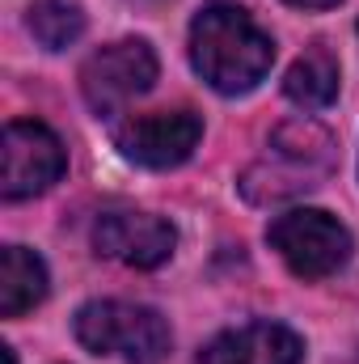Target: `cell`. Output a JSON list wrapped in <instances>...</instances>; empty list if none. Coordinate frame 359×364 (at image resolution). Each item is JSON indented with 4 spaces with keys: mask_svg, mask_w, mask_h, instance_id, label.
<instances>
[{
    "mask_svg": "<svg viewBox=\"0 0 359 364\" xmlns=\"http://www.w3.org/2000/svg\"><path fill=\"white\" fill-rule=\"evenodd\" d=\"M190 64L216 93H250L275 64V43L241 4L216 0L190 21Z\"/></svg>",
    "mask_w": 359,
    "mask_h": 364,
    "instance_id": "cell-1",
    "label": "cell"
},
{
    "mask_svg": "<svg viewBox=\"0 0 359 364\" xmlns=\"http://www.w3.org/2000/svg\"><path fill=\"white\" fill-rule=\"evenodd\" d=\"M72 331L93 356H118L127 364H161L174 348L165 318L136 301H89L77 309Z\"/></svg>",
    "mask_w": 359,
    "mask_h": 364,
    "instance_id": "cell-2",
    "label": "cell"
},
{
    "mask_svg": "<svg viewBox=\"0 0 359 364\" xmlns=\"http://www.w3.org/2000/svg\"><path fill=\"white\" fill-rule=\"evenodd\" d=\"M270 250L300 279H326L343 272L351 259V233L321 208H292L275 216L267 229Z\"/></svg>",
    "mask_w": 359,
    "mask_h": 364,
    "instance_id": "cell-3",
    "label": "cell"
},
{
    "mask_svg": "<svg viewBox=\"0 0 359 364\" xmlns=\"http://www.w3.org/2000/svg\"><path fill=\"white\" fill-rule=\"evenodd\" d=\"M153 81H157V51L144 38H118L81 64V93L93 114H118L127 102L153 90Z\"/></svg>",
    "mask_w": 359,
    "mask_h": 364,
    "instance_id": "cell-4",
    "label": "cell"
},
{
    "mask_svg": "<svg viewBox=\"0 0 359 364\" xmlns=\"http://www.w3.org/2000/svg\"><path fill=\"white\" fill-rule=\"evenodd\" d=\"M64 170H68V153L47 123L13 119L4 127V144H0V195L4 199L43 195L47 186L64 178Z\"/></svg>",
    "mask_w": 359,
    "mask_h": 364,
    "instance_id": "cell-5",
    "label": "cell"
},
{
    "mask_svg": "<svg viewBox=\"0 0 359 364\" xmlns=\"http://www.w3.org/2000/svg\"><path fill=\"white\" fill-rule=\"evenodd\" d=\"M203 136V119L194 110H153V114H136L114 132V144L127 161L148 166V170H174L182 166Z\"/></svg>",
    "mask_w": 359,
    "mask_h": 364,
    "instance_id": "cell-6",
    "label": "cell"
},
{
    "mask_svg": "<svg viewBox=\"0 0 359 364\" xmlns=\"http://www.w3.org/2000/svg\"><path fill=\"white\" fill-rule=\"evenodd\" d=\"M174 246H178L174 225L153 216V212L118 208V212H101L93 220V250L101 259H114V263L136 267V272L161 267L174 255Z\"/></svg>",
    "mask_w": 359,
    "mask_h": 364,
    "instance_id": "cell-7",
    "label": "cell"
},
{
    "mask_svg": "<svg viewBox=\"0 0 359 364\" xmlns=\"http://www.w3.org/2000/svg\"><path fill=\"white\" fill-rule=\"evenodd\" d=\"M270 153L279 161V170L267 166V178H275V199L283 195H300V191H313L326 170H330V136L317 127V123H287L275 132L270 140Z\"/></svg>",
    "mask_w": 359,
    "mask_h": 364,
    "instance_id": "cell-8",
    "label": "cell"
},
{
    "mask_svg": "<svg viewBox=\"0 0 359 364\" xmlns=\"http://www.w3.org/2000/svg\"><path fill=\"white\" fill-rule=\"evenodd\" d=\"M304 343L296 331L279 322H245L237 331L216 335L203 352L199 364H300Z\"/></svg>",
    "mask_w": 359,
    "mask_h": 364,
    "instance_id": "cell-9",
    "label": "cell"
},
{
    "mask_svg": "<svg viewBox=\"0 0 359 364\" xmlns=\"http://www.w3.org/2000/svg\"><path fill=\"white\" fill-rule=\"evenodd\" d=\"M47 296V267L26 246L0 250V318H21Z\"/></svg>",
    "mask_w": 359,
    "mask_h": 364,
    "instance_id": "cell-10",
    "label": "cell"
},
{
    "mask_svg": "<svg viewBox=\"0 0 359 364\" xmlns=\"http://www.w3.org/2000/svg\"><path fill=\"white\" fill-rule=\"evenodd\" d=\"M283 93L304 106V110H326L338 97V60L330 55V47L313 43L283 77Z\"/></svg>",
    "mask_w": 359,
    "mask_h": 364,
    "instance_id": "cell-11",
    "label": "cell"
},
{
    "mask_svg": "<svg viewBox=\"0 0 359 364\" xmlns=\"http://www.w3.org/2000/svg\"><path fill=\"white\" fill-rule=\"evenodd\" d=\"M26 26L47 51H64L85 34V13L68 0H38V4H30Z\"/></svg>",
    "mask_w": 359,
    "mask_h": 364,
    "instance_id": "cell-12",
    "label": "cell"
},
{
    "mask_svg": "<svg viewBox=\"0 0 359 364\" xmlns=\"http://www.w3.org/2000/svg\"><path fill=\"white\" fill-rule=\"evenodd\" d=\"M287 4H296V9H334L343 0H287Z\"/></svg>",
    "mask_w": 359,
    "mask_h": 364,
    "instance_id": "cell-13",
    "label": "cell"
}]
</instances>
